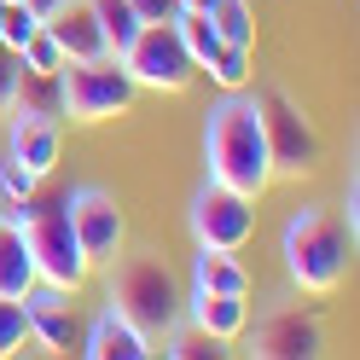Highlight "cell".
<instances>
[{
  "label": "cell",
  "instance_id": "cell-1",
  "mask_svg": "<svg viewBox=\"0 0 360 360\" xmlns=\"http://www.w3.org/2000/svg\"><path fill=\"white\" fill-rule=\"evenodd\" d=\"M204 174L244 192V198H262L274 186V157H267L256 94L238 87V94H221L204 110Z\"/></svg>",
  "mask_w": 360,
  "mask_h": 360
},
{
  "label": "cell",
  "instance_id": "cell-2",
  "mask_svg": "<svg viewBox=\"0 0 360 360\" xmlns=\"http://www.w3.org/2000/svg\"><path fill=\"white\" fill-rule=\"evenodd\" d=\"M279 256H285V274L297 290L308 297H326V290L343 285L349 274V256H354V233L343 227V215L331 210H297L285 221V238H279Z\"/></svg>",
  "mask_w": 360,
  "mask_h": 360
},
{
  "label": "cell",
  "instance_id": "cell-3",
  "mask_svg": "<svg viewBox=\"0 0 360 360\" xmlns=\"http://www.w3.org/2000/svg\"><path fill=\"white\" fill-rule=\"evenodd\" d=\"M18 215V227H24L30 238V256H35V279L41 285H58V290H76L94 279V262L82 256V244H76V227H70V198L64 192H30L24 204L12 210Z\"/></svg>",
  "mask_w": 360,
  "mask_h": 360
},
{
  "label": "cell",
  "instance_id": "cell-4",
  "mask_svg": "<svg viewBox=\"0 0 360 360\" xmlns=\"http://www.w3.org/2000/svg\"><path fill=\"white\" fill-rule=\"evenodd\" d=\"M180 279L169 274L163 256H110V308L128 314L151 343L163 337L174 320H180Z\"/></svg>",
  "mask_w": 360,
  "mask_h": 360
},
{
  "label": "cell",
  "instance_id": "cell-5",
  "mask_svg": "<svg viewBox=\"0 0 360 360\" xmlns=\"http://www.w3.org/2000/svg\"><path fill=\"white\" fill-rule=\"evenodd\" d=\"M58 94H64V117L70 122H110L134 105V76L117 58H70L58 70Z\"/></svg>",
  "mask_w": 360,
  "mask_h": 360
},
{
  "label": "cell",
  "instance_id": "cell-6",
  "mask_svg": "<svg viewBox=\"0 0 360 360\" xmlns=\"http://www.w3.org/2000/svg\"><path fill=\"white\" fill-rule=\"evenodd\" d=\"M186 227L198 250H244L256 233V198H244L233 186L204 174V186L192 192V210H186Z\"/></svg>",
  "mask_w": 360,
  "mask_h": 360
},
{
  "label": "cell",
  "instance_id": "cell-7",
  "mask_svg": "<svg viewBox=\"0 0 360 360\" xmlns=\"http://www.w3.org/2000/svg\"><path fill=\"white\" fill-rule=\"evenodd\" d=\"M117 64L134 76V87H151V94H186L198 76V64L186 58L174 24H140V35L122 47Z\"/></svg>",
  "mask_w": 360,
  "mask_h": 360
},
{
  "label": "cell",
  "instance_id": "cell-8",
  "mask_svg": "<svg viewBox=\"0 0 360 360\" xmlns=\"http://www.w3.org/2000/svg\"><path fill=\"white\" fill-rule=\"evenodd\" d=\"M262 110V134H267V157H274V174H308L320 163V134L302 117V105L285 94V87H267L256 94Z\"/></svg>",
  "mask_w": 360,
  "mask_h": 360
},
{
  "label": "cell",
  "instance_id": "cell-9",
  "mask_svg": "<svg viewBox=\"0 0 360 360\" xmlns=\"http://www.w3.org/2000/svg\"><path fill=\"white\" fill-rule=\"evenodd\" d=\"M244 331H250V326H244ZM320 349H326L320 314L290 308V302L267 308L262 320H256V331H250V354H262V360H314Z\"/></svg>",
  "mask_w": 360,
  "mask_h": 360
},
{
  "label": "cell",
  "instance_id": "cell-10",
  "mask_svg": "<svg viewBox=\"0 0 360 360\" xmlns=\"http://www.w3.org/2000/svg\"><path fill=\"white\" fill-rule=\"evenodd\" d=\"M70 198V227H76V244H82V256L87 262H110L128 244V221L117 210V198H110L105 186H76V192H64Z\"/></svg>",
  "mask_w": 360,
  "mask_h": 360
},
{
  "label": "cell",
  "instance_id": "cell-11",
  "mask_svg": "<svg viewBox=\"0 0 360 360\" xmlns=\"http://www.w3.org/2000/svg\"><path fill=\"white\" fill-rule=\"evenodd\" d=\"M18 302H24V320H30V343H41L47 354H70V349H76V308H70V290L35 279Z\"/></svg>",
  "mask_w": 360,
  "mask_h": 360
},
{
  "label": "cell",
  "instance_id": "cell-12",
  "mask_svg": "<svg viewBox=\"0 0 360 360\" xmlns=\"http://www.w3.org/2000/svg\"><path fill=\"white\" fill-rule=\"evenodd\" d=\"M58 146H64L58 117H30V110H12L6 117V157H18L35 180H47L58 169Z\"/></svg>",
  "mask_w": 360,
  "mask_h": 360
},
{
  "label": "cell",
  "instance_id": "cell-13",
  "mask_svg": "<svg viewBox=\"0 0 360 360\" xmlns=\"http://www.w3.org/2000/svg\"><path fill=\"white\" fill-rule=\"evenodd\" d=\"M82 360H151L157 349H151V337L128 320V314H117V308H99L94 314V326L82 331V349H76Z\"/></svg>",
  "mask_w": 360,
  "mask_h": 360
},
{
  "label": "cell",
  "instance_id": "cell-14",
  "mask_svg": "<svg viewBox=\"0 0 360 360\" xmlns=\"http://www.w3.org/2000/svg\"><path fill=\"white\" fill-rule=\"evenodd\" d=\"M180 314H186L198 331H210L215 343H238L244 326H250V297H227V290H198L192 285Z\"/></svg>",
  "mask_w": 360,
  "mask_h": 360
},
{
  "label": "cell",
  "instance_id": "cell-15",
  "mask_svg": "<svg viewBox=\"0 0 360 360\" xmlns=\"http://www.w3.org/2000/svg\"><path fill=\"white\" fill-rule=\"evenodd\" d=\"M41 24H47V30H53V41L64 47V64H70V58H110L94 0H64V6H58L53 18H41Z\"/></svg>",
  "mask_w": 360,
  "mask_h": 360
},
{
  "label": "cell",
  "instance_id": "cell-16",
  "mask_svg": "<svg viewBox=\"0 0 360 360\" xmlns=\"http://www.w3.org/2000/svg\"><path fill=\"white\" fill-rule=\"evenodd\" d=\"M35 285V256L12 210H0V297H24Z\"/></svg>",
  "mask_w": 360,
  "mask_h": 360
},
{
  "label": "cell",
  "instance_id": "cell-17",
  "mask_svg": "<svg viewBox=\"0 0 360 360\" xmlns=\"http://www.w3.org/2000/svg\"><path fill=\"white\" fill-rule=\"evenodd\" d=\"M192 285L198 290H227V297H250V274H244L238 250H198L192 256Z\"/></svg>",
  "mask_w": 360,
  "mask_h": 360
},
{
  "label": "cell",
  "instance_id": "cell-18",
  "mask_svg": "<svg viewBox=\"0 0 360 360\" xmlns=\"http://www.w3.org/2000/svg\"><path fill=\"white\" fill-rule=\"evenodd\" d=\"M174 35H180V47H186V58L198 64V70L221 53V35H215V24H210V12L180 6V12H174Z\"/></svg>",
  "mask_w": 360,
  "mask_h": 360
},
{
  "label": "cell",
  "instance_id": "cell-19",
  "mask_svg": "<svg viewBox=\"0 0 360 360\" xmlns=\"http://www.w3.org/2000/svg\"><path fill=\"white\" fill-rule=\"evenodd\" d=\"M210 24L221 35V47H256V12H250V0H215Z\"/></svg>",
  "mask_w": 360,
  "mask_h": 360
},
{
  "label": "cell",
  "instance_id": "cell-20",
  "mask_svg": "<svg viewBox=\"0 0 360 360\" xmlns=\"http://www.w3.org/2000/svg\"><path fill=\"white\" fill-rule=\"evenodd\" d=\"M12 110H30V117H64L58 76H47V70H24V76H18V105H12Z\"/></svg>",
  "mask_w": 360,
  "mask_h": 360
},
{
  "label": "cell",
  "instance_id": "cell-21",
  "mask_svg": "<svg viewBox=\"0 0 360 360\" xmlns=\"http://www.w3.org/2000/svg\"><path fill=\"white\" fill-rule=\"evenodd\" d=\"M94 12H99V30H105L110 58H122V47L140 35V12H134L128 0H94Z\"/></svg>",
  "mask_w": 360,
  "mask_h": 360
},
{
  "label": "cell",
  "instance_id": "cell-22",
  "mask_svg": "<svg viewBox=\"0 0 360 360\" xmlns=\"http://www.w3.org/2000/svg\"><path fill=\"white\" fill-rule=\"evenodd\" d=\"M204 70L215 76L221 94H238V87H250V76H256V47H221Z\"/></svg>",
  "mask_w": 360,
  "mask_h": 360
},
{
  "label": "cell",
  "instance_id": "cell-23",
  "mask_svg": "<svg viewBox=\"0 0 360 360\" xmlns=\"http://www.w3.org/2000/svg\"><path fill=\"white\" fill-rule=\"evenodd\" d=\"M35 30H41V18H35L30 0H0V47L6 53H18Z\"/></svg>",
  "mask_w": 360,
  "mask_h": 360
},
{
  "label": "cell",
  "instance_id": "cell-24",
  "mask_svg": "<svg viewBox=\"0 0 360 360\" xmlns=\"http://www.w3.org/2000/svg\"><path fill=\"white\" fill-rule=\"evenodd\" d=\"M18 58H24V70H47V76H58V70H64V47L53 41V30H47V24H41V30L24 41V47H18Z\"/></svg>",
  "mask_w": 360,
  "mask_h": 360
},
{
  "label": "cell",
  "instance_id": "cell-25",
  "mask_svg": "<svg viewBox=\"0 0 360 360\" xmlns=\"http://www.w3.org/2000/svg\"><path fill=\"white\" fill-rule=\"evenodd\" d=\"M35 186H41V180H35L24 163H18V157H6V151H0V204H6V210H18Z\"/></svg>",
  "mask_w": 360,
  "mask_h": 360
},
{
  "label": "cell",
  "instance_id": "cell-26",
  "mask_svg": "<svg viewBox=\"0 0 360 360\" xmlns=\"http://www.w3.org/2000/svg\"><path fill=\"white\" fill-rule=\"evenodd\" d=\"M30 343V320H24V302L18 297H0V360L18 354Z\"/></svg>",
  "mask_w": 360,
  "mask_h": 360
},
{
  "label": "cell",
  "instance_id": "cell-27",
  "mask_svg": "<svg viewBox=\"0 0 360 360\" xmlns=\"http://www.w3.org/2000/svg\"><path fill=\"white\" fill-rule=\"evenodd\" d=\"M18 76H24V58L0 47V117H12V105H18Z\"/></svg>",
  "mask_w": 360,
  "mask_h": 360
},
{
  "label": "cell",
  "instance_id": "cell-28",
  "mask_svg": "<svg viewBox=\"0 0 360 360\" xmlns=\"http://www.w3.org/2000/svg\"><path fill=\"white\" fill-rule=\"evenodd\" d=\"M134 12H140V24H174V12H180V0H128Z\"/></svg>",
  "mask_w": 360,
  "mask_h": 360
},
{
  "label": "cell",
  "instance_id": "cell-29",
  "mask_svg": "<svg viewBox=\"0 0 360 360\" xmlns=\"http://www.w3.org/2000/svg\"><path fill=\"white\" fill-rule=\"evenodd\" d=\"M343 227L360 238V180H354V169H349V180H343Z\"/></svg>",
  "mask_w": 360,
  "mask_h": 360
},
{
  "label": "cell",
  "instance_id": "cell-30",
  "mask_svg": "<svg viewBox=\"0 0 360 360\" xmlns=\"http://www.w3.org/2000/svg\"><path fill=\"white\" fill-rule=\"evenodd\" d=\"M30 6H35V18H53V12L64 6V0H30Z\"/></svg>",
  "mask_w": 360,
  "mask_h": 360
},
{
  "label": "cell",
  "instance_id": "cell-31",
  "mask_svg": "<svg viewBox=\"0 0 360 360\" xmlns=\"http://www.w3.org/2000/svg\"><path fill=\"white\" fill-rule=\"evenodd\" d=\"M180 6H192V12H210V6H215V0H180Z\"/></svg>",
  "mask_w": 360,
  "mask_h": 360
}]
</instances>
